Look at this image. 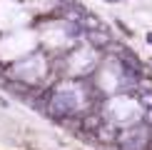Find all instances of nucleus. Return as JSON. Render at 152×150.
Here are the masks:
<instances>
[{"label":"nucleus","instance_id":"obj_7","mask_svg":"<svg viewBox=\"0 0 152 150\" xmlns=\"http://www.w3.org/2000/svg\"><path fill=\"white\" fill-rule=\"evenodd\" d=\"M107 3H117V0H107Z\"/></svg>","mask_w":152,"mask_h":150},{"label":"nucleus","instance_id":"obj_3","mask_svg":"<svg viewBox=\"0 0 152 150\" xmlns=\"http://www.w3.org/2000/svg\"><path fill=\"white\" fill-rule=\"evenodd\" d=\"M92 138L95 140H100V143H117L120 140V130H117V125H112V123H107V120H102L100 123V128L92 133Z\"/></svg>","mask_w":152,"mask_h":150},{"label":"nucleus","instance_id":"obj_2","mask_svg":"<svg viewBox=\"0 0 152 150\" xmlns=\"http://www.w3.org/2000/svg\"><path fill=\"white\" fill-rule=\"evenodd\" d=\"M50 108H53V115L55 118H67L75 112V98L72 93L67 90H58L53 95V100H50Z\"/></svg>","mask_w":152,"mask_h":150},{"label":"nucleus","instance_id":"obj_4","mask_svg":"<svg viewBox=\"0 0 152 150\" xmlns=\"http://www.w3.org/2000/svg\"><path fill=\"white\" fill-rule=\"evenodd\" d=\"M85 35H87V40H90V45H92V48H97V50H107V48H112V35H110V30H107V28L90 30V33H85Z\"/></svg>","mask_w":152,"mask_h":150},{"label":"nucleus","instance_id":"obj_1","mask_svg":"<svg viewBox=\"0 0 152 150\" xmlns=\"http://www.w3.org/2000/svg\"><path fill=\"white\" fill-rule=\"evenodd\" d=\"M120 150H145L150 145V135L147 130L140 128V130H127V133H120V140H117Z\"/></svg>","mask_w":152,"mask_h":150},{"label":"nucleus","instance_id":"obj_5","mask_svg":"<svg viewBox=\"0 0 152 150\" xmlns=\"http://www.w3.org/2000/svg\"><path fill=\"white\" fill-rule=\"evenodd\" d=\"M137 100H140L147 110H152V90H137Z\"/></svg>","mask_w":152,"mask_h":150},{"label":"nucleus","instance_id":"obj_6","mask_svg":"<svg viewBox=\"0 0 152 150\" xmlns=\"http://www.w3.org/2000/svg\"><path fill=\"white\" fill-rule=\"evenodd\" d=\"M147 43H150V45H152V33H147Z\"/></svg>","mask_w":152,"mask_h":150}]
</instances>
